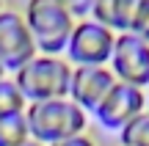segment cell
Masks as SVG:
<instances>
[{
	"label": "cell",
	"mask_w": 149,
	"mask_h": 146,
	"mask_svg": "<svg viewBox=\"0 0 149 146\" xmlns=\"http://www.w3.org/2000/svg\"><path fill=\"white\" fill-rule=\"evenodd\" d=\"M74 66L66 58L55 55H36L31 64H25L14 75V83L19 86L22 97L31 102H47V99H69Z\"/></svg>",
	"instance_id": "7a4b0ae2"
},
{
	"label": "cell",
	"mask_w": 149,
	"mask_h": 146,
	"mask_svg": "<svg viewBox=\"0 0 149 146\" xmlns=\"http://www.w3.org/2000/svg\"><path fill=\"white\" fill-rule=\"evenodd\" d=\"M39 55L33 33L25 22V14L14 8L0 11V64L6 66V72H19L25 64H31Z\"/></svg>",
	"instance_id": "5b68a950"
},
{
	"label": "cell",
	"mask_w": 149,
	"mask_h": 146,
	"mask_svg": "<svg viewBox=\"0 0 149 146\" xmlns=\"http://www.w3.org/2000/svg\"><path fill=\"white\" fill-rule=\"evenodd\" d=\"M31 138L25 113H11L0 116V146H19Z\"/></svg>",
	"instance_id": "30bf717a"
},
{
	"label": "cell",
	"mask_w": 149,
	"mask_h": 146,
	"mask_svg": "<svg viewBox=\"0 0 149 146\" xmlns=\"http://www.w3.org/2000/svg\"><path fill=\"white\" fill-rule=\"evenodd\" d=\"M130 33L138 36V39H144V42H149V0H138V3H135Z\"/></svg>",
	"instance_id": "4fadbf2b"
},
{
	"label": "cell",
	"mask_w": 149,
	"mask_h": 146,
	"mask_svg": "<svg viewBox=\"0 0 149 146\" xmlns=\"http://www.w3.org/2000/svg\"><path fill=\"white\" fill-rule=\"evenodd\" d=\"M113 86H116V77L105 66H74L72 69V86H69V99L77 108L94 113Z\"/></svg>",
	"instance_id": "ba28073f"
},
{
	"label": "cell",
	"mask_w": 149,
	"mask_h": 146,
	"mask_svg": "<svg viewBox=\"0 0 149 146\" xmlns=\"http://www.w3.org/2000/svg\"><path fill=\"white\" fill-rule=\"evenodd\" d=\"M116 47V33L94 19L74 22V30L66 47V61L72 66H105Z\"/></svg>",
	"instance_id": "277c9868"
},
{
	"label": "cell",
	"mask_w": 149,
	"mask_h": 146,
	"mask_svg": "<svg viewBox=\"0 0 149 146\" xmlns=\"http://www.w3.org/2000/svg\"><path fill=\"white\" fill-rule=\"evenodd\" d=\"M146 113H149V94H146Z\"/></svg>",
	"instance_id": "ac0fdd59"
},
{
	"label": "cell",
	"mask_w": 149,
	"mask_h": 146,
	"mask_svg": "<svg viewBox=\"0 0 149 146\" xmlns=\"http://www.w3.org/2000/svg\"><path fill=\"white\" fill-rule=\"evenodd\" d=\"M25 22L33 33L36 50L42 55L66 53L69 39L74 30V17L55 0H28L25 6Z\"/></svg>",
	"instance_id": "3957f363"
},
{
	"label": "cell",
	"mask_w": 149,
	"mask_h": 146,
	"mask_svg": "<svg viewBox=\"0 0 149 146\" xmlns=\"http://www.w3.org/2000/svg\"><path fill=\"white\" fill-rule=\"evenodd\" d=\"M55 3H61L72 17H86V14H91L94 0H55Z\"/></svg>",
	"instance_id": "5bb4252c"
},
{
	"label": "cell",
	"mask_w": 149,
	"mask_h": 146,
	"mask_svg": "<svg viewBox=\"0 0 149 146\" xmlns=\"http://www.w3.org/2000/svg\"><path fill=\"white\" fill-rule=\"evenodd\" d=\"M31 138L44 146L61 143L66 138L83 135L86 124V110L77 108L72 99H47V102H31L25 110Z\"/></svg>",
	"instance_id": "6da1fadb"
},
{
	"label": "cell",
	"mask_w": 149,
	"mask_h": 146,
	"mask_svg": "<svg viewBox=\"0 0 149 146\" xmlns=\"http://www.w3.org/2000/svg\"><path fill=\"white\" fill-rule=\"evenodd\" d=\"M3 77H6V66L0 64V80H3Z\"/></svg>",
	"instance_id": "e0dca14e"
},
{
	"label": "cell",
	"mask_w": 149,
	"mask_h": 146,
	"mask_svg": "<svg viewBox=\"0 0 149 146\" xmlns=\"http://www.w3.org/2000/svg\"><path fill=\"white\" fill-rule=\"evenodd\" d=\"M53 146H97L88 135H74V138H66L61 143H53Z\"/></svg>",
	"instance_id": "9a60e30c"
},
{
	"label": "cell",
	"mask_w": 149,
	"mask_h": 146,
	"mask_svg": "<svg viewBox=\"0 0 149 146\" xmlns=\"http://www.w3.org/2000/svg\"><path fill=\"white\" fill-rule=\"evenodd\" d=\"M122 146H149V113H141L119 132Z\"/></svg>",
	"instance_id": "7c38bea8"
},
{
	"label": "cell",
	"mask_w": 149,
	"mask_h": 146,
	"mask_svg": "<svg viewBox=\"0 0 149 146\" xmlns=\"http://www.w3.org/2000/svg\"><path fill=\"white\" fill-rule=\"evenodd\" d=\"M138 0H94L91 6V19L105 25L113 33H130V22H133V11Z\"/></svg>",
	"instance_id": "9c48e42d"
},
{
	"label": "cell",
	"mask_w": 149,
	"mask_h": 146,
	"mask_svg": "<svg viewBox=\"0 0 149 146\" xmlns=\"http://www.w3.org/2000/svg\"><path fill=\"white\" fill-rule=\"evenodd\" d=\"M25 110H28V99L22 97L19 86L14 83V77H3L0 80V116L25 113Z\"/></svg>",
	"instance_id": "8fae6325"
},
{
	"label": "cell",
	"mask_w": 149,
	"mask_h": 146,
	"mask_svg": "<svg viewBox=\"0 0 149 146\" xmlns=\"http://www.w3.org/2000/svg\"><path fill=\"white\" fill-rule=\"evenodd\" d=\"M111 72L119 83H127V86H135L144 91L149 86V42L133 36V33L116 36Z\"/></svg>",
	"instance_id": "8992f818"
},
{
	"label": "cell",
	"mask_w": 149,
	"mask_h": 146,
	"mask_svg": "<svg viewBox=\"0 0 149 146\" xmlns=\"http://www.w3.org/2000/svg\"><path fill=\"white\" fill-rule=\"evenodd\" d=\"M19 146H44V143H39V141H33V138H28V141L19 143Z\"/></svg>",
	"instance_id": "2e32d148"
},
{
	"label": "cell",
	"mask_w": 149,
	"mask_h": 146,
	"mask_svg": "<svg viewBox=\"0 0 149 146\" xmlns=\"http://www.w3.org/2000/svg\"><path fill=\"white\" fill-rule=\"evenodd\" d=\"M146 113V94L135 86H127V83H119L108 91V97L100 102V108L94 110L97 121H100L105 130H116L122 132L135 116Z\"/></svg>",
	"instance_id": "52a82bcc"
},
{
	"label": "cell",
	"mask_w": 149,
	"mask_h": 146,
	"mask_svg": "<svg viewBox=\"0 0 149 146\" xmlns=\"http://www.w3.org/2000/svg\"><path fill=\"white\" fill-rule=\"evenodd\" d=\"M0 11H3V0H0Z\"/></svg>",
	"instance_id": "d6986e66"
}]
</instances>
